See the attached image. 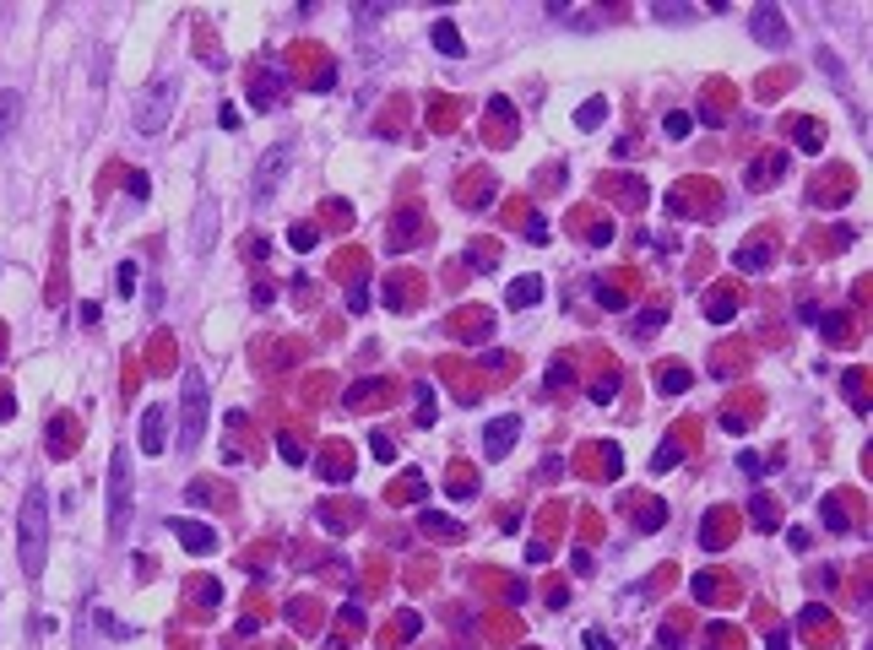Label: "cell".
Listing matches in <instances>:
<instances>
[{"label": "cell", "instance_id": "obj_1", "mask_svg": "<svg viewBox=\"0 0 873 650\" xmlns=\"http://www.w3.org/2000/svg\"><path fill=\"white\" fill-rule=\"evenodd\" d=\"M16 553H22V575L38 580L43 575V559H49V494L43 483H33L22 494V510H16Z\"/></svg>", "mask_w": 873, "mask_h": 650}, {"label": "cell", "instance_id": "obj_2", "mask_svg": "<svg viewBox=\"0 0 873 650\" xmlns=\"http://www.w3.org/2000/svg\"><path fill=\"white\" fill-rule=\"evenodd\" d=\"M206 412H212L206 380H201V369H185L179 374V456H190L206 439Z\"/></svg>", "mask_w": 873, "mask_h": 650}, {"label": "cell", "instance_id": "obj_3", "mask_svg": "<svg viewBox=\"0 0 873 650\" xmlns=\"http://www.w3.org/2000/svg\"><path fill=\"white\" fill-rule=\"evenodd\" d=\"M174 103H179V81H174V76H152V81L141 87L136 108H130L136 136H163L168 119H174Z\"/></svg>", "mask_w": 873, "mask_h": 650}, {"label": "cell", "instance_id": "obj_4", "mask_svg": "<svg viewBox=\"0 0 873 650\" xmlns=\"http://www.w3.org/2000/svg\"><path fill=\"white\" fill-rule=\"evenodd\" d=\"M130 450L114 445L109 456V542H125V526H130Z\"/></svg>", "mask_w": 873, "mask_h": 650}, {"label": "cell", "instance_id": "obj_5", "mask_svg": "<svg viewBox=\"0 0 873 650\" xmlns=\"http://www.w3.org/2000/svg\"><path fill=\"white\" fill-rule=\"evenodd\" d=\"M749 33H754V43H765V49H787V38H792V27H787L782 5H771V0L749 11Z\"/></svg>", "mask_w": 873, "mask_h": 650}, {"label": "cell", "instance_id": "obj_6", "mask_svg": "<svg viewBox=\"0 0 873 650\" xmlns=\"http://www.w3.org/2000/svg\"><path fill=\"white\" fill-rule=\"evenodd\" d=\"M288 163H293V141H277V146L261 157V168H255V201H271V195H277Z\"/></svg>", "mask_w": 873, "mask_h": 650}, {"label": "cell", "instance_id": "obj_7", "mask_svg": "<svg viewBox=\"0 0 873 650\" xmlns=\"http://www.w3.org/2000/svg\"><path fill=\"white\" fill-rule=\"evenodd\" d=\"M141 456H163L168 450V407L163 401H152L147 412H141Z\"/></svg>", "mask_w": 873, "mask_h": 650}, {"label": "cell", "instance_id": "obj_8", "mask_svg": "<svg viewBox=\"0 0 873 650\" xmlns=\"http://www.w3.org/2000/svg\"><path fill=\"white\" fill-rule=\"evenodd\" d=\"M516 434H521V418H516V412H510V418H494V423L483 429V456H489V461H505L510 445H516Z\"/></svg>", "mask_w": 873, "mask_h": 650}, {"label": "cell", "instance_id": "obj_9", "mask_svg": "<svg viewBox=\"0 0 873 650\" xmlns=\"http://www.w3.org/2000/svg\"><path fill=\"white\" fill-rule=\"evenodd\" d=\"M174 537H179V548L195 553V559L217 553V526H206V521H174Z\"/></svg>", "mask_w": 873, "mask_h": 650}, {"label": "cell", "instance_id": "obj_10", "mask_svg": "<svg viewBox=\"0 0 873 650\" xmlns=\"http://www.w3.org/2000/svg\"><path fill=\"white\" fill-rule=\"evenodd\" d=\"M217 244V201L212 195H201V206H195V233H190V250L195 255H206Z\"/></svg>", "mask_w": 873, "mask_h": 650}, {"label": "cell", "instance_id": "obj_11", "mask_svg": "<svg viewBox=\"0 0 873 650\" xmlns=\"http://www.w3.org/2000/svg\"><path fill=\"white\" fill-rule=\"evenodd\" d=\"M782 174H787V152H765L749 163V190H771Z\"/></svg>", "mask_w": 873, "mask_h": 650}, {"label": "cell", "instance_id": "obj_12", "mask_svg": "<svg viewBox=\"0 0 873 650\" xmlns=\"http://www.w3.org/2000/svg\"><path fill=\"white\" fill-rule=\"evenodd\" d=\"M250 103H255V108H277V103H282V76H277V71H255Z\"/></svg>", "mask_w": 873, "mask_h": 650}, {"label": "cell", "instance_id": "obj_13", "mask_svg": "<svg viewBox=\"0 0 873 650\" xmlns=\"http://www.w3.org/2000/svg\"><path fill=\"white\" fill-rule=\"evenodd\" d=\"M429 38H434V49H440V54H445V60H461V54H467V43H461V27H456V22H451V16H440V22H434V33H429Z\"/></svg>", "mask_w": 873, "mask_h": 650}, {"label": "cell", "instance_id": "obj_14", "mask_svg": "<svg viewBox=\"0 0 873 650\" xmlns=\"http://www.w3.org/2000/svg\"><path fill=\"white\" fill-rule=\"evenodd\" d=\"M16 119H22V92H11V87H0V146L16 136Z\"/></svg>", "mask_w": 873, "mask_h": 650}, {"label": "cell", "instance_id": "obj_15", "mask_svg": "<svg viewBox=\"0 0 873 650\" xmlns=\"http://www.w3.org/2000/svg\"><path fill=\"white\" fill-rule=\"evenodd\" d=\"M733 266H738V271H749V277L771 271V244H744V250L733 255Z\"/></svg>", "mask_w": 873, "mask_h": 650}, {"label": "cell", "instance_id": "obj_16", "mask_svg": "<svg viewBox=\"0 0 873 650\" xmlns=\"http://www.w3.org/2000/svg\"><path fill=\"white\" fill-rule=\"evenodd\" d=\"M543 298V282L537 277H516L510 282V309H527V304H537Z\"/></svg>", "mask_w": 873, "mask_h": 650}, {"label": "cell", "instance_id": "obj_17", "mask_svg": "<svg viewBox=\"0 0 873 650\" xmlns=\"http://www.w3.org/2000/svg\"><path fill=\"white\" fill-rule=\"evenodd\" d=\"M603 119H608V98H586V103L575 108V125H581V130H597Z\"/></svg>", "mask_w": 873, "mask_h": 650}, {"label": "cell", "instance_id": "obj_18", "mask_svg": "<svg viewBox=\"0 0 873 650\" xmlns=\"http://www.w3.org/2000/svg\"><path fill=\"white\" fill-rule=\"evenodd\" d=\"M749 515L760 521V532H776V526H782V515H776V504H771V494H754V499H749Z\"/></svg>", "mask_w": 873, "mask_h": 650}, {"label": "cell", "instance_id": "obj_19", "mask_svg": "<svg viewBox=\"0 0 873 650\" xmlns=\"http://www.w3.org/2000/svg\"><path fill=\"white\" fill-rule=\"evenodd\" d=\"M651 16H657V22H695V5H678V0H651Z\"/></svg>", "mask_w": 873, "mask_h": 650}, {"label": "cell", "instance_id": "obj_20", "mask_svg": "<svg viewBox=\"0 0 873 650\" xmlns=\"http://www.w3.org/2000/svg\"><path fill=\"white\" fill-rule=\"evenodd\" d=\"M657 385H662V396H684V391H689V385H695V374H689V369H678V363H673V369H662V380H657Z\"/></svg>", "mask_w": 873, "mask_h": 650}, {"label": "cell", "instance_id": "obj_21", "mask_svg": "<svg viewBox=\"0 0 873 650\" xmlns=\"http://www.w3.org/2000/svg\"><path fill=\"white\" fill-rule=\"evenodd\" d=\"M678 461H684V445H678V439H662V450L651 456V472H673Z\"/></svg>", "mask_w": 873, "mask_h": 650}, {"label": "cell", "instance_id": "obj_22", "mask_svg": "<svg viewBox=\"0 0 873 650\" xmlns=\"http://www.w3.org/2000/svg\"><path fill=\"white\" fill-rule=\"evenodd\" d=\"M288 244H293V250H315V244H320V228H315V222H293V228H288Z\"/></svg>", "mask_w": 873, "mask_h": 650}, {"label": "cell", "instance_id": "obj_23", "mask_svg": "<svg viewBox=\"0 0 873 650\" xmlns=\"http://www.w3.org/2000/svg\"><path fill=\"white\" fill-rule=\"evenodd\" d=\"M798 146H803V152H820V146H825V130H820L814 119H798Z\"/></svg>", "mask_w": 873, "mask_h": 650}, {"label": "cell", "instance_id": "obj_24", "mask_svg": "<svg viewBox=\"0 0 873 650\" xmlns=\"http://www.w3.org/2000/svg\"><path fill=\"white\" fill-rule=\"evenodd\" d=\"M820 521H825L830 532H847V526H852V521H847V510H841V499H825V504H820Z\"/></svg>", "mask_w": 873, "mask_h": 650}, {"label": "cell", "instance_id": "obj_25", "mask_svg": "<svg viewBox=\"0 0 873 650\" xmlns=\"http://www.w3.org/2000/svg\"><path fill=\"white\" fill-rule=\"evenodd\" d=\"M689 125H695V119H689L684 108H673V114L662 119V130H668V136H689Z\"/></svg>", "mask_w": 873, "mask_h": 650}, {"label": "cell", "instance_id": "obj_26", "mask_svg": "<svg viewBox=\"0 0 873 650\" xmlns=\"http://www.w3.org/2000/svg\"><path fill=\"white\" fill-rule=\"evenodd\" d=\"M136 282H141V271H136V260H125V266H119V293L130 298V293H136Z\"/></svg>", "mask_w": 873, "mask_h": 650}, {"label": "cell", "instance_id": "obj_27", "mask_svg": "<svg viewBox=\"0 0 873 650\" xmlns=\"http://www.w3.org/2000/svg\"><path fill=\"white\" fill-rule=\"evenodd\" d=\"M613 396H619V380H613V374H608V380H597V385H592V401H603V407H608V401H613Z\"/></svg>", "mask_w": 873, "mask_h": 650}, {"label": "cell", "instance_id": "obj_28", "mask_svg": "<svg viewBox=\"0 0 873 650\" xmlns=\"http://www.w3.org/2000/svg\"><path fill=\"white\" fill-rule=\"evenodd\" d=\"M434 412H440V407H434V391H418V423H423V429L434 423Z\"/></svg>", "mask_w": 873, "mask_h": 650}, {"label": "cell", "instance_id": "obj_29", "mask_svg": "<svg viewBox=\"0 0 873 650\" xmlns=\"http://www.w3.org/2000/svg\"><path fill=\"white\" fill-rule=\"evenodd\" d=\"M369 450H375V461H396V439H391V434H375Z\"/></svg>", "mask_w": 873, "mask_h": 650}, {"label": "cell", "instance_id": "obj_30", "mask_svg": "<svg viewBox=\"0 0 873 650\" xmlns=\"http://www.w3.org/2000/svg\"><path fill=\"white\" fill-rule=\"evenodd\" d=\"M125 190H130L136 201H147V174H141V168H130V174H125Z\"/></svg>", "mask_w": 873, "mask_h": 650}, {"label": "cell", "instance_id": "obj_31", "mask_svg": "<svg viewBox=\"0 0 873 650\" xmlns=\"http://www.w3.org/2000/svg\"><path fill=\"white\" fill-rule=\"evenodd\" d=\"M277 450H282V461H288V466H304V445H299V439H282Z\"/></svg>", "mask_w": 873, "mask_h": 650}, {"label": "cell", "instance_id": "obj_32", "mask_svg": "<svg viewBox=\"0 0 873 650\" xmlns=\"http://www.w3.org/2000/svg\"><path fill=\"white\" fill-rule=\"evenodd\" d=\"M706 315H711L716 325H722V320H733V298H711V309H706Z\"/></svg>", "mask_w": 873, "mask_h": 650}, {"label": "cell", "instance_id": "obj_33", "mask_svg": "<svg viewBox=\"0 0 873 650\" xmlns=\"http://www.w3.org/2000/svg\"><path fill=\"white\" fill-rule=\"evenodd\" d=\"M662 320H668V315H662V309H651V315H641V320H635V331H641V336H646V331H662Z\"/></svg>", "mask_w": 873, "mask_h": 650}, {"label": "cell", "instance_id": "obj_34", "mask_svg": "<svg viewBox=\"0 0 873 650\" xmlns=\"http://www.w3.org/2000/svg\"><path fill=\"white\" fill-rule=\"evenodd\" d=\"M738 466H744V472H749V477H765V461H760V456H754V450H744V456H738Z\"/></svg>", "mask_w": 873, "mask_h": 650}, {"label": "cell", "instance_id": "obj_35", "mask_svg": "<svg viewBox=\"0 0 873 650\" xmlns=\"http://www.w3.org/2000/svg\"><path fill=\"white\" fill-rule=\"evenodd\" d=\"M662 521H668V510H662V504H651V510H646V515H641V532H657V526H662Z\"/></svg>", "mask_w": 873, "mask_h": 650}, {"label": "cell", "instance_id": "obj_36", "mask_svg": "<svg viewBox=\"0 0 873 650\" xmlns=\"http://www.w3.org/2000/svg\"><path fill=\"white\" fill-rule=\"evenodd\" d=\"M689 591H695L700 602H711V597H716V580H711V575H695V586H689Z\"/></svg>", "mask_w": 873, "mask_h": 650}, {"label": "cell", "instance_id": "obj_37", "mask_svg": "<svg viewBox=\"0 0 873 650\" xmlns=\"http://www.w3.org/2000/svg\"><path fill=\"white\" fill-rule=\"evenodd\" d=\"M586 650H613V640L603 629H586Z\"/></svg>", "mask_w": 873, "mask_h": 650}, {"label": "cell", "instance_id": "obj_38", "mask_svg": "<svg viewBox=\"0 0 873 650\" xmlns=\"http://www.w3.org/2000/svg\"><path fill=\"white\" fill-rule=\"evenodd\" d=\"M548 385H554V391L570 385V363H554V369H548Z\"/></svg>", "mask_w": 873, "mask_h": 650}, {"label": "cell", "instance_id": "obj_39", "mask_svg": "<svg viewBox=\"0 0 873 650\" xmlns=\"http://www.w3.org/2000/svg\"><path fill=\"white\" fill-rule=\"evenodd\" d=\"M423 532H451V521H445V515H434V510H423Z\"/></svg>", "mask_w": 873, "mask_h": 650}, {"label": "cell", "instance_id": "obj_40", "mask_svg": "<svg viewBox=\"0 0 873 650\" xmlns=\"http://www.w3.org/2000/svg\"><path fill=\"white\" fill-rule=\"evenodd\" d=\"M771 650H792V635H787V629H776V635H771Z\"/></svg>", "mask_w": 873, "mask_h": 650}, {"label": "cell", "instance_id": "obj_41", "mask_svg": "<svg viewBox=\"0 0 873 650\" xmlns=\"http://www.w3.org/2000/svg\"><path fill=\"white\" fill-rule=\"evenodd\" d=\"M11 412H16V401H11V396L0 391V418H11Z\"/></svg>", "mask_w": 873, "mask_h": 650}, {"label": "cell", "instance_id": "obj_42", "mask_svg": "<svg viewBox=\"0 0 873 650\" xmlns=\"http://www.w3.org/2000/svg\"><path fill=\"white\" fill-rule=\"evenodd\" d=\"M0 347H5V331H0Z\"/></svg>", "mask_w": 873, "mask_h": 650}, {"label": "cell", "instance_id": "obj_43", "mask_svg": "<svg viewBox=\"0 0 873 650\" xmlns=\"http://www.w3.org/2000/svg\"><path fill=\"white\" fill-rule=\"evenodd\" d=\"M0 22H5V11H0Z\"/></svg>", "mask_w": 873, "mask_h": 650}]
</instances>
